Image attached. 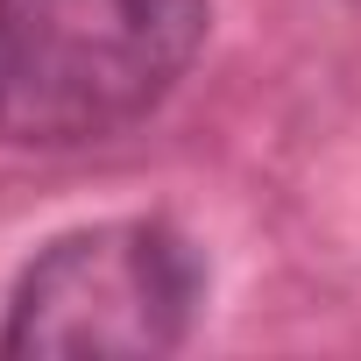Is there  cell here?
Masks as SVG:
<instances>
[{
  "instance_id": "2",
  "label": "cell",
  "mask_w": 361,
  "mask_h": 361,
  "mask_svg": "<svg viewBox=\"0 0 361 361\" xmlns=\"http://www.w3.org/2000/svg\"><path fill=\"white\" fill-rule=\"evenodd\" d=\"M206 255L170 220L57 234L8 290L0 354H177L206 312Z\"/></svg>"
},
{
  "instance_id": "1",
  "label": "cell",
  "mask_w": 361,
  "mask_h": 361,
  "mask_svg": "<svg viewBox=\"0 0 361 361\" xmlns=\"http://www.w3.org/2000/svg\"><path fill=\"white\" fill-rule=\"evenodd\" d=\"M213 0H0V149H92L192 71Z\"/></svg>"
}]
</instances>
